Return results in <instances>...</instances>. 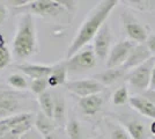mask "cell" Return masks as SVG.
<instances>
[{"label":"cell","mask_w":155,"mask_h":139,"mask_svg":"<svg viewBox=\"0 0 155 139\" xmlns=\"http://www.w3.org/2000/svg\"><path fill=\"white\" fill-rule=\"evenodd\" d=\"M112 41V35H111V29L108 23H104L103 27L100 29V31L94 38V45L93 50L96 55L97 59L105 60L108 58L110 53V45Z\"/></svg>","instance_id":"10"},{"label":"cell","mask_w":155,"mask_h":139,"mask_svg":"<svg viewBox=\"0 0 155 139\" xmlns=\"http://www.w3.org/2000/svg\"><path fill=\"white\" fill-rule=\"evenodd\" d=\"M142 96H143V98H146L148 101H150V102L155 106V91L148 89V91H146V92L142 94Z\"/></svg>","instance_id":"34"},{"label":"cell","mask_w":155,"mask_h":139,"mask_svg":"<svg viewBox=\"0 0 155 139\" xmlns=\"http://www.w3.org/2000/svg\"><path fill=\"white\" fill-rule=\"evenodd\" d=\"M103 96L101 94H95L86 98H80L79 100V107L82 114L87 116H94L96 115L103 106Z\"/></svg>","instance_id":"14"},{"label":"cell","mask_w":155,"mask_h":139,"mask_svg":"<svg viewBox=\"0 0 155 139\" xmlns=\"http://www.w3.org/2000/svg\"><path fill=\"white\" fill-rule=\"evenodd\" d=\"M34 124H35V129L42 134V137H45L48 134L54 132L56 122L50 117H48L45 114H43L42 111L36 114Z\"/></svg>","instance_id":"18"},{"label":"cell","mask_w":155,"mask_h":139,"mask_svg":"<svg viewBox=\"0 0 155 139\" xmlns=\"http://www.w3.org/2000/svg\"><path fill=\"white\" fill-rule=\"evenodd\" d=\"M7 82H8L9 86L15 88V89H18V91H23V89H26L27 86H28L26 78H25L23 75H21V74H18V73L11 74V75L7 78Z\"/></svg>","instance_id":"25"},{"label":"cell","mask_w":155,"mask_h":139,"mask_svg":"<svg viewBox=\"0 0 155 139\" xmlns=\"http://www.w3.org/2000/svg\"><path fill=\"white\" fill-rule=\"evenodd\" d=\"M127 6L137 9L139 12H154L155 11V1H143V0H137V1H125Z\"/></svg>","instance_id":"24"},{"label":"cell","mask_w":155,"mask_h":139,"mask_svg":"<svg viewBox=\"0 0 155 139\" xmlns=\"http://www.w3.org/2000/svg\"><path fill=\"white\" fill-rule=\"evenodd\" d=\"M67 67L65 65V61L60 63L58 65L53 66L52 73L50 74V77L48 78V82L49 86L51 87H57L60 85H66V79H67Z\"/></svg>","instance_id":"19"},{"label":"cell","mask_w":155,"mask_h":139,"mask_svg":"<svg viewBox=\"0 0 155 139\" xmlns=\"http://www.w3.org/2000/svg\"><path fill=\"white\" fill-rule=\"evenodd\" d=\"M155 65V57H152L150 59L145 61L143 64L139 65L138 67L131 70L125 79L129 82V85L132 88L137 89L138 92H146L149 89L150 85V78H152V72Z\"/></svg>","instance_id":"4"},{"label":"cell","mask_w":155,"mask_h":139,"mask_svg":"<svg viewBox=\"0 0 155 139\" xmlns=\"http://www.w3.org/2000/svg\"><path fill=\"white\" fill-rule=\"evenodd\" d=\"M66 132L70 139H81V125L79 121L72 118L66 125Z\"/></svg>","instance_id":"26"},{"label":"cell","mask_w":155,"mask_h":139,"mask_svg":"<svg viewBox=\"0 0 155 139\" xmlns=\"http://www.w3.org/2000/svg\"><path fill=\"white\" fill-rule=\"evenodd\" d=\"M13 52L19 59H27L37 52L36 29L31 14L25 13L20 18L13 38Z\"/></svg>","instance_id":"2"},{"label":"cell","mask_w":155,"mask_h":139,"mask_svg":"<svg viewBox=\"0 0 155 139\" xmlns=\"http://www.w3.org/2000/svg\"><path fill=\"white\" fill-rule=\"evenodd\" d=\"M120 20H122L124 31H125L130 41L138 43V44L147 41V38L150 35L149 27L145 23H142L131 11L122 12Z\"/></svg>","instance_id":"3"},{"label":"cell","mask_w":155,"mask_h":139,"mask_svg":"<svg viewBox=\"0 0 155 139\" xmlns=\"http://www.w3.org/2000/svg\"><path fill=\"white\" fill-rule=\"evenodd\" d=\"M12 61V56H11V51L8 50L7 46H2L0 48V70L7 67Z\"/></svg>","instance_id":"29"},{"label":"cell","mask_w":155,"mask_h":139,"mask_svg":"<svg viewBox=\"0 0 155 139\" xmlns=\"http://www.w3.org/2000/svg\"><path fill=\"white\" fill-rule=\"evenodd\" d=\"M149 89L155 91V65L153 68V72H152V78H150V85H149Z\"/></svg>","instance_id":"35"},{"label":"cell","mask_w":155,"mask_h":139,"mask_svg":"<svg viewBox=\"0 0 155 139\" xmlns=\"http://www.w3.org/2000/svg\"><path fill=\"white\" fill-rule=\"evenodd\" d=\"M129 103L131 108L138 111L140 115L147 117V118H152L153 121L155 119V106L146 98H143L142 95L131 96Z\"/></svg>","instance_id":"13"},{"label":"cell","mask_w":155,"mask_h":139,"mask_svg":"<svg viewBox=\"0 0 155 139\" xmlns=\"http://www.w3.org/2000/svg\"><path fill=\"white\" fill-rule=\"evenodd\" d=\"M149 132H150V134L153 137H155V119L150 123V125H149Z\"/></svg>","instance_id":"36"},{"label":"cell","mask_w":155,"mask_h":139,"mask_svg":"<svg viewBox=\"0 0 155 139\" xmlns=\"http://www.w3.org/2000/svg\"><path fill=\"white\" fill-rule=\"evenodd\" d=\"M26 95L18 91L0 86V118L18 115L21 109V100Z\"/></svg>","instance_id":"6"},{"label":"cell","mask_w":155,"mask_h":139,"mask_svg":"<svg viewBox=\"0 0 155 139\" xmlns=\"http://www.w3.org/2000/svg\"><path fill=\"white\" fill-rule=\"evenodd\" d=\"M146 45L149 49L152 55H155V34H150L149 37L146 41Z\"/></svg>","instance_id":"32"},{"label":"cell","mask_w":155,"mask_h":139,"mask_svg":"<svg viewBox=\"0 0 155 139\" xmlns=\"http://www.w3.org/2000/svg\"><path fill=\"white\" fill-rule=\"evenodd\" d=\"M97 64V57L93 49H86L82 51H79L71 58L65 60V65L68 71L73 72H81L87 71L95 67Z\"/></svg>","instance_id":"7"},{"label":"cell","mask_w":155,"mask_h":139,"mask_svg":"<svg viewBox=\"0 0 155 139\" xmlns=\"http://www.w3.org/2000/svg\"><path fill=\"white\" fill-rule=\"evenodd\" d=\"M28 2H29V0H18V1H16V0H11V1H6V4H9V5L13 6L15 9L26 6Z\"/></svg>","instance_id":"33"},{"label":"cell","mask_w":155,"mask_h":139,"mask_svg":"<svg viewBox=\"0 0 155 139\" xmlns=\"http://www.w3.org/2000/svg\"><path fill=\"white\" fill-rule=\"evenodd\" d=\"M112 103L115 106H124L130 101V95H129V89L127 87L123 85L120 86L118 89L115 91V93L112 94Z\"/></svg>","instance_id":"23"},{"label":"cell","mask_w":155,"mask_h":139,"mask_svg":"<svg viewBox=\"0 0 155 139\" xmlns=\"http://www.w3.org/2000/svg\"><path fill=\"white\" fill-rule=\"evenodd\" d=\"M110 139H131L122 124H112L110 129Z\"/></svg>","instance_id":"28"},{"label":"cell","mask_w":155,"mask_h":139,"mask_svg":"<svg viewBox=\"0 0 155 139\" xmlns=\"http://www.w3.org/2000/svg\"><path fill=\"white\" fill-rule=\"evenodd\" d=\"M134 46L136 43L130 40H123L115 44L111 48L109 56L107 58V67L114 68V67L123 66Z\"/></svg>","instance_id":"9"},{"label":"cell","mask_w":155,"mask_h":139,"mask_svg":"<svg viewBox=\"0 0 155 139\" xmlns=\"http://www.w3.org/2000/svg\"><path fill=\"white\" fill-rule=\"evenodd\" d=\"M118 5L117 0H103L100 1L96 6L91 9L86 16L80 28L78 29L74 38L72 40L70 46L67 48L66 57L71 58L75 53L81 51L84 45L89 44V42L94 41L95 36L103 27L107 19L110 16L111 12Z\"/></svg>","instance_id":"1"},{"label":"cell","mask_w":155,"mask_h":139,"mask_svg":"<svg viewBox=\"0 0 155 139\" xmlns=\"http://www.w3.org/2000/svg\"><path fill=\"white\" fill-rule=\"evenodd\" d=\"M54 99V108H53V121L56 122V124L61 123L65 118V100L61 95H53Z\"/></svg>","instance_id":"21"},{"label":"cell","mask_w":155,"mask_h":139,"mask_svg":"<svg viewBox=\"0 0 155 139\" xmlns=\"http://www.w3.org/2000/svg\"><path fill=\"white\" fill-rule=\"evenodd\" d=\"M32 116L34 115L30 113H20L18 115L11 116V117L0 119V137L11 132L15 126H18L21 123L29 121V119H32Z\"/></svg>","instance_id":"17"},{"label":"cell","mask_w":155,"mask_h":139,"mask_svg":"<svg viewBox=\"0 0 155 139\" xmlns=\"http://www.w3.org/2000/svg\"><path fill=\"white\" fill-rule=\"evenodd\" d=\"M18 12H23L28 14H36L41 16H57L58 14L67 11L61 1H53V0H34L27 4L26 6L16 8Z\"/></svg>","instance_id":"5"},{"label":"cell","mask_w":155,"mask_h":139,"mask_svg":"<svg viewBox=\"0 0 155 139\" xmlns=\"http://www.w3.org/2000/svg\"><path fill=\"white\" fill-rule=\"evenodd\" d=\"M65 86L68 92H71L72 94H74L77 96H80V98L100 94L103 89V86L94 78L68 81V82H66Z\"/></svg>","instance_id":"8"},{"label":"cell","mask_w":155,"mask_h":139,"mask_svg":"<svg viewBox=\"0 0 155 139\" xmlns=\"http://www.w3.org/2000/svg\"><path fill=\"white\" fill-rule=\"evenodd\" d=\"M7 14H8V11H7L6 2L0 1V26L4 23V21L6 20Z\"/></svg>","instance_id":"31"},{"label":"cell","mask_w":155,"mask_h":139,"mask_svg":"<svg viewBox=\"0 0 155 139\" xmlns=\"http://www.w3.org/2000/svg\"><path fill=\"white\" fill-rule=\"evenodd\" d=\"M37 101L42 109V113L45 114L48 117L53 119V108H54V99L51 93L45 92L37 96Z\"/></svg>","instance_id":"20"},{"label":"cell","mask_w":155,"mask_h":139,"mask_svg":"<svg viewBox=\"0 0 155 139\" xmlns=\"http://www.w3.org/2000/svg\"><path fill=\"white\" fill-rule=\"evenodd\" d=\"M43 139H59L58 136L54 132L50 133V134H48V136H45V137H43Z\"/></svg>","instance_id":"37"},{"label":"cell","mask_w":155,"mask_h":139,"mask_svg":"<svg viewBox=\"0 0 155 139\" xmlns=\"http://www.w3.org/2000/svg\"><path fill=\"white\" fill-rule=\"evenodd\" d=\"M153 56L152 52L149 51V49L147 48L146 43H140V44H136V46L132 49L131 53L129 55L126 61L124 63L123 67L125 71H131L133 68L138 67L139 65L143 64L145 61H147L148 59H150Z\"/></svg>","instance_id":"11"},{"label":"cell","mask_w":155,"mask_h":139,"mask_svg":"<svg viewBox=\"0 0 155 139\" xmlns=\"http://www.w3.org/2000/svg\"><path fill=\"white\" fill-rule=\"evenodd\" d=\"M88 139H95V138H88Z\"/></svg>","instance_id":"39"},{"label":"cell","mask_w":155,"mask_h":139,"mask_svg":"<svg viewBox=\"0 0 155 139\" xmlns=\"http://www.w3.org/2000/svg\"><path fill=\"white\" fill-rule=\"evenodd\" d=\"M31 123H32V119H29V121H26V122L21 123L18 126H15L11 132L1 136L0 139H20V137L26 132V131H28L29 129H31Z\"/></svg>","instance_id":"22"},{"label":"cell","mask_w":155,"mask_h":139,"mask_svg":"<svg viewBox=\"0 0 155 139\" xmlns=\"http://www.w3.org/2000/svg\"><path fill=\"white\" fill-rule=\"evenodd\" d=\"M2 46H6L5 45V38H4V36L0 34V48H2Z\"/></svg>","instance_id":"38"},{"label":"cell","mask_w":155,"mask_h":139,"mask_svg":"<svg viewBox=\"0 0 155 139\" xmlns=\"http://www.w3.org/2000/svg\"><path fill=\"white\" fill-rule=\"evenodd\" d=\"M120 124L124 126L131 139H150L148 131L141 121L137 118L120 119Z\"/></svg>","instance_id":"12"},{"label":"cell","mask_w":155,"mask_h":139,"mask_svg":"<svg viewBox=\"0 0 155 139\" xmlns=\"http://www.w3.org/2000/svg\"><path fill=\"white\" fill-rule=\"evenodd\" d=\"M49 86L48 78H41V79H34L30 84V89L34 94L39 96L41 94L46 92V87Z\"/></svg>","instance_id":"27"},{"label":"cell","mask_w":155,"mask_h":139,"mask_svg":"<svg viewBox=\"0 0 155 139\" xmlns=\"http://www.w3.org/2000/svg\"><path fill=\"white\" fill-rule=\"evenodd\" d=\"M16 67L20 71H22V73H25L26 75L32 79L49 78L53 70V66L38 65V64H21V65H16Z\"/></svg>","instance_id":"15"},{"label":"cell","mask_w":155,"mask_h":139,"mask_svg":"<svg viewBox=\"0 0 155 139\" xmlns=\"http://www.w3.org/2000/svg\"><path fill=\"white\" fill-rule=\"evenodd\" d=\"M20 139H43V137H42V134L36 129L35 130L34 129H29L28 131H26L20 137Z\"/></svg>","instance_id":"30"},{"label":"cell","mask_w":155,"mask_h":139,"mask_svg":"<svg viewBox=\"0 0 155 139\" xmlns=\"http://www.w3.org/2000/svg\"><path fill=\"white\" fill-rule=\"evenodd\" d=\"M126 77V71L123 67H114V68H107L103 72L98 73L94 77L102 86H110L117 82L118 80Z\"/></svg>","instance_id":"16"}]
</instances>
